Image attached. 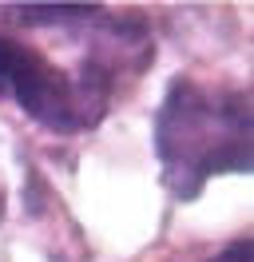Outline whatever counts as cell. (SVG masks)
<instances>
[{"instance_id":"3957f363","label":"cell","mask_w":254,"mask_h":262,"mask_svg":"<svg viewBox=\"0 0 254 262\" xmlns=\"http://www.w3.org/2000/svg\"><path fill=\"white\" fill-rule=\"evenodd\" d=\"M92 12H95L92 4H28V8H20L24 20H48V24H56V20H79V16H92Z\"/></svg>"},{"instance_id":"5b68a950","label":"cell","mask_w":254,"mask_h":262,"mask_svg":"<svg viewBox=\"0 0 254 262\" xmlns=\"http://www.w3.org/2000/svg\"><path fill=\"white\" fill-rule=\"evenodd\" d=\"M0 219H4V187H0Z\"/></svg>"},{"instance_id":"277c9868","label":"cell","mask_w":254,"mask_h":262,"mask_svg":"<svg viewBox=\"0 0 254 262\" xmlns=\"http://www.w3.org/2000/svg\"><path fill=\"white\" fill-rule=\"evenodd\" d=\"M210 262H250V238H238L235 246H226L219 258H210Z\"/></svg>"},{"instance_id":"7a4b0ae2","label":"cell","mask_w":254,"mask_h":262,"mask_svg":"<svg viewBox=\"0 0 254 262\" xmlns=\"http://www.w3.org/2000/svg\"><path fill=\"white\" fill-rule=\"evenodd\" d=\"M0 83L12 92L16 103L32 119L72 135V131L95 127L103 119L115 76L95 60L79 68V76H64L36 48H24L8 36H0Z\"/></svg>"},{"instance_id":"6da1fadb","label":"cell","mask_w":254,"mask_h":262,"mask_svg":"<svg viewBox=\"0 0 254 262\" xmlns=\"http://www.w3.org/2000/svg\"><path fill=\"white\" fill-rule=\"evenodd\" d=\"M155 155L175 199H195L210 175L250 171V96L175 80L155 112Z\"/></svg>"}]
</instances>
